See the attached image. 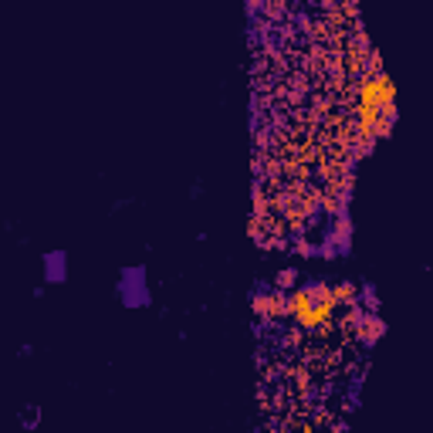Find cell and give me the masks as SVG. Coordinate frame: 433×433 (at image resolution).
<instances>
[{"instance_id":"cell-3","label":"cell","mask_w":433,"mask_h":433,"mask_svg":"<svg viewBox=\"0 0 433 433\" xmlns=\"http://www.w3.org/2000/svg\"><path fill=\"white\" fill-rule=\"evenodd\" d=\"M366 325H369V328H359V335H362L366 342H372L376 335H383V322H376V318H366Z\"/></svg>"},{"instance_id":"cell-2","label":"cell","mask_w":433,"mask_h":433,"mask_svg":"<svg viewBox=\"0 0 433 433\" xmlns=\"http://www.w3.org/2000/svg\"><path fill=\"white\" fill-rule=\"evenodd\" d=\"M45 264H47V278H51V281H62L64 278V271H62V267H64V254H62V250H58V254H47Z\"/></svg>"},{"instance_id":"cell-1","label":"cell","mask_w":433,"mask_h":433,"mask_svg":"<svg viewBox=\"0 0 433 433\" xmlns=\"http://www.w3.org/2000/svg\"><path fill=\"white\" fill-rule=\"evenodd\" d=\"M393 105H396L393 81H389L383 71L366 78V81L359 85V129H362L366 136H369V132L386 136L389 122H393Z\"/></svg>"}]
</instances>
